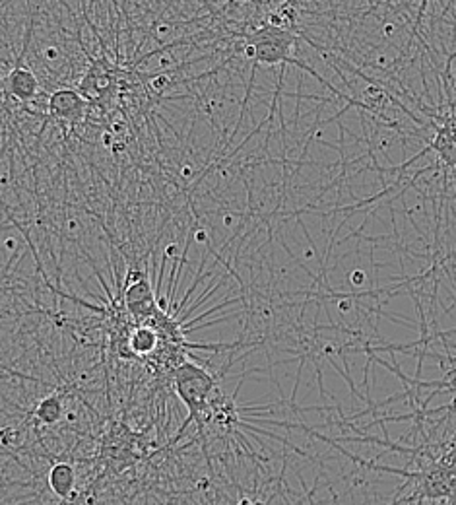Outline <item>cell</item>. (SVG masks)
<instances>
[{"mask_svg": "<svg viewBox=\"0 0 456 505\" xmlns=\"http://www.w3.org/2000/svg\"><path fill=\"white\" fill-rule=\"evenodd\" d=\"M173 381H175V391H177L179 399L189 408L187 420L183 422V426L179 428L175 439L171 441V443H177L179 437L183 435V431L189 428L191 422H196L198 424V431L202 433L204 426L214 418L210 399L216 393L217 383H216L214 375H210L200 365L191 363V361H185V363L175 367Z\"/></svg>", "mask_w": 456, "mask_h": 505, "instance_id": "1", "label": "cell"}, {"mask_svg": "<svg viewBox=\"0 0 456 505\" xmlns=\"http://www.w3.org/2000/svg\"><path fill=\"white\" fill-rule=\"evenodd\" d=\"M86 107H88V101L72 88H60L52 92L49 98V115L56 119H66L76 123L84 117Z\"/></svg>", "mask_w": 456, "mask_h": 505, "instance_id": "2", "label": "cell"}, {"mask_svg": "<svg viewBox=\"0 0 456 505\" xmlns=\"http://www.w3.org/2000/svg\"><path fill=\"white\" fill-rule=\"evenodd\" d=\"M24 54L18 56L16 66L10 70V74L6 76V90L20 101H31L37 98L39 94V80L35 76V72L27 66L22 64Z\"/></svg>", "mask_w": 456, "mask_h": 505, "instance_id": "3", "label": "cell"}, {"mask_svg": "<svg viewBox=\"0 0 456 505\" xmlns=\"http://www.w3.org/2000/svg\"><path fill=\"white\" fill-rule=\"evenodd\" d=\"M76 486V472L68 462H56L49 472V488L58 498H68Z\"/></svg>", "mask_w": 456, "mask_h": 505, "instance_id": "4", "label": "cell"}, {"mask_svg": "<svg viewBox=\"0 0 456 505\" xmlns=\"http://www.w3.org/2000/svg\"><path fill=\"white\" fill-rule=\"evenodd\" d=\"M157 340H159V336H157L155 328L148 327V325H140V327L130 334L128 344H130V350H134V354H138V355H148V354H152L153 350H155Z\"/></svg>", "mask_w": 456, "mask_h": 505, "instance_id": "5", "label": "cell"}, {"mask_svg": "<svg viewBox=\"0 0 456 505\" xmlns=\"http://www.w3.org/2000/svg\"><path fill=\"white\" fill-rule=\"evenodd\" d=\"M62 412H64V404H62V399L58 395H51V397H45L41 403L37 404L35 408V416L41 424H56L60 418H62Z\"/></svg>", "mask_w": 456, "mask_h": 505, "instance_id": "6", "label": "cell"}, {"mask_svg": "<svg viewBox=\"0 0 456 505\" xmlns=\"http://www.w3.org/2000/svg\"><path fill=\"white\" fill-rule=\"evenodd\" d=\"M352 280H354V284H361L363 282V272H359V270H355L354 276H352Z\"/></svg>", "mask_w": 456, "mask_h": 505, "instance_id": "7", "label": "cell"}, {"mask_svg": "<svg viewBox=\"0 0 456 505\" xmlns=\"http://www.w3.org/2000/svg\"><path fill=\"white\" fill-rule=\"evenodd\" d=\"M239 505H253V502H251V500H241Z\"/></svg>", "mask_w": 456, "mask_h": 505, "instance_id": "8", "label": "cell"}]
</instances>
